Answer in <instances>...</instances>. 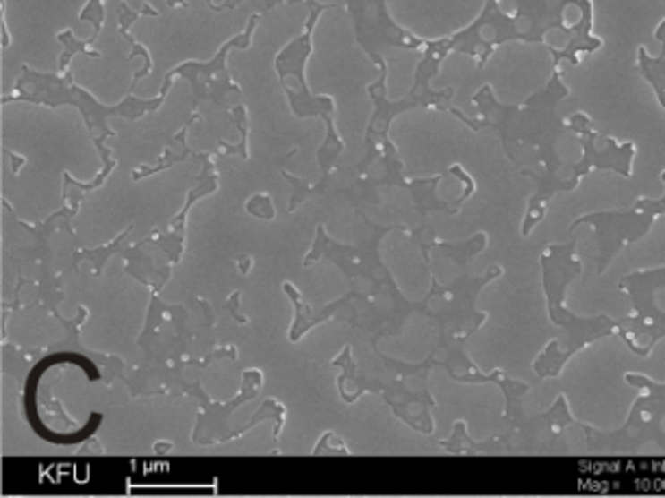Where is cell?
I'll list each match as a JSON object with an SVG mask.
<instances>
[{
	"instance_id": "cell-1",
	"label": "cell",
	"mask_w": 665,
	"mask_h": 498,
	"mask_svg": "<svg viewBox=\"0 0 665 498\" xmlns=\"http://www.w3.org/2000/svg\"><path fill=\"white\" fill-rule=\"evenodd\" d=\"M576 237L566 244H550L540 257L541 288H544L548 318L559 329L555 339L537 355L533 370L540 379L559 377L567 362L598 339L618 333V320L607 313L578 316L566 307V294L570 283L583 274V262L576 259Z\"/></svg>"
},
{
	"instance_id": "cell-2",
	"label": "cell",
	"mask_w": 665,
	"mask_h": 498,
	"mask_svg": "<svg viewBox=\"0 0 665 498\" xmlns=\"http://www.w3.org/2000/svg\"><path fill=\"white\" fill-rule=\"evenodd\" d=\"M354 211H357L359 218L353 225L354 242L353 244L335 242L327 233V227L320 222L316 228V240H313L309 255L303 259V266L311 268L313 263L318 262H331L344 272V277L348 279L350 289L354 288V283H357L359 279L368 281L370 286H372L368 292V303H372L374 298H388L396 324H398V329L403 331L405 320H407L411 313H422V316H426L429 298L424 296L422 301L413 303L403 296L392 270H389L388 263L383 262V255H380V244H383L385 236H389L392 231L407 233L409 228L403 225L380 227L377 222L370 220L362 210Z\"/></svg>"
},
{
	"instance_id": "cell-3",
	"label": "cell",
	"mask_w": 665,
	"mask_h": 498,
	"mask_svg": "<svg viewBox=\"0 0 665 498\" xmlns=\"http://www.w3.org/2000/svg\"><path fill=\"white\" fill-rule=\"evenodd\" d=\"M567 96V88L561 83V74H552L550 83L540 94H533L522 107L500 105L496 100L490 85H483L474 94V105L479 107L481 118L476 120V133L483 129H494L500 135L502 149L507 157L520 170L517 146H535L537 161L546 166V170L559 172L563 159L557 150V137L563 133V122L555 118V107Z\"/></svg>"
},
{
	"instance_id": "cell-4",
	"label": "cell",
	"mask_w": 665,
	"mask_h": 498,
	"mask_svg": "<svg viewBox=\"0 0 665 498\" xmlns=\"http://www.w3.org/2000/svg\"><path fill=\"white\" fill-rule=\"evenodd\" d=\"M377 342L379 339L374 338L372 350L379 355L385 368L392 373V379L385 381L380 377H368V374H365L363 370L354 364L353 347L346 344L342 353H339L337 357L331 362V365L342 370V374L337 377V388H342V385H346V383L353 385V388H348L346 392L339 394V399H342L344 403L353 405L354 400L362 399L365 392L380 394L385 403L392 408L396 418L403 420L405 425H409L411 429L418 431V434L431 435L435 431V423H429V420H424L420 414L433 418V416H431V409H435V405L438 403H435L433 394H431L429 383L420 385V388H413L411 383L418 379L431 377V370L439 368L438 355H435V350H431V355L424 359V362L407 364V362H400V359L388 357L385 353H380Z\"/></svg>"
},
{
	"instance_id": "cell-5",
	"label": "cell",
	"mask_w": 665,
	"mask_h": 498,
	"mask_svg": "<svg viewBox=\"0 0 665 498\" xmlns=\"http://www.w3.org/2000/svg\"><path fill=\"white\" fill-rule=\"evenodd\" d=\"M15 94L3 96V103H33L50 107V109H57V107H76L83 118L85 126H88L91 140L98 135L103 137H114L115 131L107 124L109 118H122L135 122L141 116L152 114V111L159 109L166 103V96L157 94L155 99H137L133 91L124 96V100L118 105H103L100 100L94 99V94H90L88 90H83L81 85L74 83L72 70L64 74L55 73H39L33 70L30 65H22V73L15 79L13 85Z\"/></svg>"
},
{
	"instance_id": "cell-6",
	"label": "cell",
	"mask_w": 665,
	"mask_h": 498,
	"mask_svg": "<svg viewBox=\"0 0 665 498\" xmlns=\"http://www.w3.org/2000/svg\"><path fill=\"white\" fill-rule=\"evenodd\" d=\"M309 9L307 24L298 38H294L274 59V70L278 79L286 85V96L296 118H320L327 124V137L318 150V164L322 176L333 175L337 167V159L342 155L344 140L335 129V99L333 96H316L307 85V61L313 53V30H316L320 13L327 9H335L337 3H320V0H304Z\"/></svg>"
},
{
	"instance_id": "cell-7",
	"label": "cell",
	"mask_w": 665,
	"mask_h": 498,
	"mask_svg": "<svg viewBox=\"0 0 665 498\" xmlns=\"http://www.w3.org/2000/svg\"><path fill=\"white\" fill-rule=\"evenodd\" d=\"M624 381L639 390L627 423L613 431L578 423L587 451L596 455H627L654 446L665 453V383L637 373L624 374Z\"/></svg>"
},
{
	"instance_id": "cell-8",
	"label": "cell",
	"mask_w": 665,
	"mask_h": 498,
	"mask_svg": "<svg viewBox=\"0 0 665 498\" xmlns=\"http://www.w3.org/2000/svg\"><path fill=\"white\" fill-rule=\"evenodd\" d=\"M261 385H263L261 370L257 368L246 370V373L242 374L240 394L233 400H228V403H217V400H211L209 396H207L200 381H192L185 396L187 399L196 400L198 408H200L196 418L194 434H192V442L198 446H225L228 442L242 438L243 434L255 429V426L259 423H263V420H274V442L281 438L283 425H286V408L274 399L263 400L261 408H259V411L252 416V420L248 425L231 426V423H228L237 408H242L248 400L257 399V394L261 392Z\"/></svg>"
},
{
	"instance_id": "cell-9",
	"label": "cell",
	"mask_w": 665,
	"mask_h": 498,
	"mask_svg": "<svg viewBox=\"0 0 665 498\" xmlns=\"http://www.w3.org/2000/svg\"><path fill=\"white\" fill-rule=\"evenodd\" d=\"M618 288L633 305V316L618 320V335L637 357H651L665 338V266L627 274Z\"/></svg>"
},
{
	"instance_id": "cell-10",
	"label": "cell",
	"mask_w": 665,
	"mask_h": 498,
	"mask_svg": "<svg viewBox=\"0 0 665 498\" xmlns=\"http://www.w3.org/2000/svg\"><path fill=\"white\" fill-rule=\"evenodd\" d=\"M665 185V170L661 172ZM665 213V194L661 198H637L628 210L592 211L581 216L570 225L567 231H576L578 227L590 225L596 231V274H605L611 262L620 255L627 244H635L648 236L654 220Z\"/></svg>"
},
{
	"instance_id": "cell-11",
	"label": "cell",
	"mask_w": 665,
	"mask_h": 498,
	"mask_svg": "<svg viewBox=\"0 0 665 498\" xmlns=\"http://www.w3.org/2000/svg\"><path fill=\"white\" fill-rule=\"evenodd\" d=\"M257 22H259V13H252L251 20H248L246 29H243V33L235 35V38H231L228 42L222 44L220 50H217L213 59L185 61V64H179L176 68L167 70L159 94L167 96V91L172 90V83H175L176 76H181V79H185L192 88V105L196 107L198 103H202V100H207V103H213V105L222 107V109L231 111L233 107H235L233 105V96L242 100L243 94H242L240 85H237L235 81L231 79V74H228V68H226L228 50L251 48L252 33H255Z\"/></svg>"
},
{
	"instance_id": "cell-12",
	"label": "cell",
	"mask_w": 665,
	"mask_h": 498,
	"mask_svg": "<svg viewBox=\"0 0 665 498\" xmlns=\"http://www.w3.org/2000/svg\"><path fill=\"white\" fill-rule=\"evenodd\" d=\"M499 277H502V268L491 266L481 277L464 270L453 283L439 286L438 279L431 274L429 296L439 301V305L429 301L426 318L433 320L435 329H438V338H446V335H470L472 338L479 331L485 324L487 313L476 309V298H479L481 289H485V286H490Z\"/></svg>"
},
{
	"instance_id": "cell-13",
	"label": "cell",
	"mask_w": 665,
	"mask_h": 498,
	"mask_svg": "<svg viewBox=\"0 0 665 498\" xmlns=\"http://www.w3.org/2000/svg\"><path fill=\"white\" fill-rule=\"evenodd\" d=\"M578 420L567 408L566 396H559L555 403L540 414H526L522 409L509 423H502V438L509 442V451H529V453H557L559 446H566V434Z\"/></svg>"
},
{
	"instance_id": "cell-14",
	"label": "cell",
	"mask_w": 665,
	"mask_h": 498,
	"mask_svg": "<svg viewBox=\"0 0 665 498\" xmlns=\"http://www.w3.org/2000/svg\"><path fill=\"white\" fill-rule=\"evenodd\" d=\"M354 27V42L363 48L374 64H380L385 48L415 50L426 46V39L415 38L407 29L398 27L388 12V0H342Z\"/></svg>"
},
{
	"instance_id": "cell-15",
	"label": "cell",
	"mask_w": 665,
	"mask_h": 498,
	"mask_svg": "<svg viewBox=\"0 0 665 498\" xmlns=\"http://www.w3.org/2000/svg\"><path fill=\"white\" fill-rule=\"evenodd\" d=\"M517 22H520L517 15L500 12L499 0H485L483 13L468 29L448 38L450 50L476 57L479 68H483L496 46L511 42V39H524V30L517 27Z\"/></svg>"
},
{
	"instance_id": "cell-16",
	"label": "cell",
	"mask_w": 665,
	"mask_h": 498,
	"mask_svg": "<svg viewBox=\"0 0 665 498\" xmlns=\"http://www.w3.org/2000/svg\"><path fill=\"white\" fill-rule=\"evenodd\" d=\"M578 135L583 146V157L572 166V175L583 179L592 170H611L620 176L633 175V159H635V144H618L613 137H602V146H598V133L592 129V122L585 114H575L567 122Z\"/></svg>"
},
{
	"instance_id": "cell-17",
	"label": "cell",
	"mask_w": 665,
	"mask_h": 498,
	"mask_svg": "<svg viewBox=\"0 0 665 498\" xmlns=\"http://www.w3.org/2000/svg\"><path fill=\"white\" fill-rule=\"evenodd\" d=\"M380 76L377 83L368 85V94L374 103V114L372 118L368 122V129H365V155L363 159L354 166V172L359 176L365 175V172L372 167L374 161L380 159V144L383 140L389 137V126L396 116H400L403 111L415 109V107H426L422 99H415V96L407 94L405 99L400 100H389L388 99V64L380 61Z\"/></svg>"
},
{
	"instance_id": "cell-18",
	"label": "cell",
	"mask_w": 665,
	"mask_h": 498,
	"mask_svg": "<svg viewBox=\"0 0 665 498\" xmlns=\"http://www.w3.org/2000/svg\"><path fill=\"white\" fill-rule=\"evenodd\" d=\"M120 257H124V270L141 286L150 288L152 294H161L172 279V259L161 251L157 244H152L150 237L146 240L129 244Z\"/></svg>"
},
{
	"instance_id": "cell-19",
	"label": "cell",
	"mask_w": 665,
	"mask_h": 498,
	"mask_svg": "<svg viewBox=\"0 0 665 498\" xmlns=\"http://www.w3.org/2000/svg\"><path fill=\"white\" fill-rule=\"evenodd\" d=\"M283 292L287 294L289 301H292L294 305V322H292V327H289V342H301L304 335H307L309 331H313V329L320 327V324L333 320L339 312H342V309L353 307L354 301H362V303L368 301L363 292H359V289H350L348 294L339 296L337 301H331L328 305H324L322 309H316L303 301V294L298 292L292 283H283Z\"/></svg>"
},
{
	"instance_id": "cell-20",
	"label": "cell",
	"mask_w": 665,
	"mask_h": 498,
	"mask_svg": "<svg viewBox=\"0 0 665 498\" xmlns=\"http://www.w3.org/2000/svg\"><path fill=\"white\" fill-rule=\"evenodd\" d=\"M424 57L415 68V76H413V88H411L409 94L415 96V99H422L426 107H435V109L448 111L450 109V99L455 96V90H441L435 91L431 88V81L439 74L441 61L446 59V55L453 53L450 50V42L448 38L444 39H426L424 46Z\"/></svg>"
},
{
	"instance_id": "cell-21",
	"label": "cell",
	"mask_w": 665,
	"mask_h": 498,
	"mask_svg": "<svg viewBox=\"0 0 665 498\" xmlns=\"http://www.w3.org/2000/svg\"><path fill=\"white\" fill-rule=\"evenodd\" d=\"M520 175L529 176V179L535 181V185H537L535 194L529 198L524 222H522V237H529L533 233V228L544 220L548 202H550L557 194H561V192L576 190L578 181L581 179L575 175H572L570 179H563V176H559V172H552V170L535 172V170H531V167H520Z\"/></svg>"
},
{
	"instance_id": "cell-22",
	"label": "cell",
	"mask_w": 665,
	"mask_h": 498,
	"mask_svg": "<svg viewBox=\"0 0 665 498\" xmlns=\"http://www.w3.org/2000/svg\"><path fill=\"white\" fill-rule=\"evenodd\" d=\"M213 155H216V150H213V152H198V161H202V170H200V175H198L196 185L192 187L190 192H187V201H185V205H183V210L176 213V216L170 220V225H167V231H170L172 236L183 237V240H185V237H187V213L192 211V207H194L196 202L200 201V198L216 194L217 187H220V176H217L216 166H213V161H211Z\"/></svg>"
},
{
	"instance_id": "cell-23",
	"label": "cell",
	"mask_w": 665,
	"mask_h": 498,
	"mask_svg": "<svg viewBox=\"0 0 665 498\" xmlns=\"http://www.w3.org/2000/svg\"><path fill=\"white\" fill-rule=\"evenodd\" d=\"M441 183V175L429 176V179H411L405 185V190L411 194L415 211L420 213L422 220H429L431 213H446V216H456L461 211L459 198L455 201H444L438 196V187Z\"/></svg>"
},
{
	"instance_id": "cell-24",
	"label": "cell",
	"mask_w": 665,
	"mask_h": 498,
	"mask_svg": "<svg viewBox=\"0 0 665 498\" xmlns=\"http://www.w3.org/2000/svg\"><path fill=\"white\" fill-rule=\"evenodd\" d=\"M105 140H107V137H103V135L94 137V146H96V150H98L100 161H103V170H100L98 175L94 176V179L88 181V183H81V181L72 179V175H70V172H64V205H70V207H76V210H81V202H83V198L88 196L90 192L98 190V187L103 185L107 179H109L111 172H114V167L118 166L114 152H111V149H107Z\"/></svg>"
},
{
	"instance_id": "cell-25",
	"label": "cell",
	"mask_w": 665,
	"mask_h": 498,
	"mask_svg": "<svg viewBox=\"0 0 665 498\" xmlns=\"http://www.w3.org/2000/svg\"><path fill=\"white\" fill-rule=\"evenodd\" d=\"M50 313H53L55 320H59V324H64V329H65L64 342L68 344V348L79 350V353L88 355V357L94 359V362L98 364L100 368H107L111 374H114V377H120L122 381H124V383H129V379L122 377V373H124V364H122V359L118 357V355L96 353V350H88L83 347V344H81V324H83V320L88 318V309L79 307V313H76V318H72V320H65L57 312V309H50Z\"/></svg>"
},
{
	"instance_id": "cell-26",
	"label": "cell",
	"mask_w": 665,
	"mask_h": 498,
	"mask_svg": "<svg viewBox=\"0 0 665 498\" xmlns=\"http://www.w3.org/2000/svg\"><path fill=\"white\" fill-rule=\"evenodd\" d=\"M196 120H200V116L192 114L190 120L183 124V129L176 133L175 137H172L170 142H167V146L164 149V155H161V159L157 161L155 166H140L135 167L133 175H131V179L133 181H141L146 179V176H152V175H159V172L164 170H170L172 166L181 164V161H187L190 157H194V159H198V152L190 149V144H187V131H190V126L194 124Z\"/></svg>"
},
{
	"instance_id": "cell-27",
	"label": "cell",
	"mask_w": 665,
	"mask_h": 498,
	"mask_svg": "<svg viewBox=\"0 0 665 498\" xmlns=\"http://www.w3.org/2000/svg\"><path fill=\"white\" fill-rule=\"evenodd\" d=\"M441 449L450 455H494V453H505L509 451V442H507L502 435H496V438H490L485 442H476L470 438L468 426H465L464 420H456L453 426V435L448 440L439 442Z\"/></svg>"
},
{
	"instance_id": "cell-28",
	"label": "cell",
	"mask_w": 665,
	"mask_h": 498,
	"mask_svg": "<svg viewBox=\"0 0 665 498\" xmlns=\"http://www.w3.org/2000/svg\"><path fill=\"white\" fill-rule=\"evenodd\" d=\"M133 228H135V225H129L124 228V231L120 233L118 237H115L114 242H107V244H103V246L83 248V251H76L72 255V270L79 272L81 263L90 262L91 266H94L96 277H103L105 263L109 262V259L114 255H122V253H124V248L129 246V237H131V233H133Z\"/></svg>"
},
{
	"instance_id": "cell-29",
	"label": "cell",
	"mask_w": 665,
	"mask_h": 498,
	"mask_svg": "<svg viewBox=\"0 0 665 498\" xmlns=\"http://www.w3.org/2000/svg\"><path fill=\"white\" fill-rule=\"evenodd\" d=\"M487 248V236L485 233H476V236H472L470 240L465 242H438L435 240L433 244H431L429 253H433V255H441L446 259H450V262L456 263L459 266V270H468V263L474 259L476 255H481Z\"/></svg>"
},
{
	"instance_id": "cell-30",
	"label": "cell",
	"mask_w": 665,
	"mask_h": 498,
	"mask_svg": "<svg viewBox=\"0 0 665 498\" xmlns=\"http://www.w3.org/2000/svg\"><path fill=\"white\" fill-rule=\"evenodd\" d=\"M654 35H657L659 42L663 44L661 57L652 59L651 55L646 53V48H639V70H642V74L646 76L648 83H651L654 91H657L659 103H661L665 109V20Z\"/></svg>"
},
{
	"instance_id": "cell-31",
	"label": "cell",
	"mask_w": 665,
	"mask_h": 498,
	"mask_svg": "<svg viewBox=\"0 0 665 498\" xmlns=\"http://www.w3.org/2000/svg\"><path fill=\"white\" fill-rule=\"evenodd\" d=\"M57 42L61 44V48H64L59 55V74L68 73L70 61H72L74 55H88V57H94V59L103 57V53H98V50H90V46L96 42L94 38L79 39L72 29H65V30H61V33H57Z\"/></svg>"
},
{
	"instance_id": "cell-32",
	"label": "cell",
	"mask_w": 665,
	"mask_h": 498,
	"mask_svg": "<svg viewBox=\"0 0 665 498\" xmlns=\"http://www.w3.org/2000/svg\"><path fill=\"white\" fill-rule=\"evenodd\" d=\"M231 118H233V126L240 131V142H237V144H228V142L220 140L217 142V146L222 149L220 150L222 155H237V157H242V159H248V157H251V152H248V126H251V120H248V111H246V107H243V103H237L235 107H233Z\"/></svg>"
},
{
	"instance_id": "cell-33",
	"label": "cell",
	"mask_w": 665,
	"mask_h": 498,
	"mask_svg": "<svg viewBox=\"0 0 665 498\" xmlns=\"http://www.w3.org/2000/svg\"><path fill=\"white\" fill-rule=\"evenodd\" d=\"M118 30H120L122 39H126V42H129V46H131L129 61H133L135 57H141V59H144V61H146V65H144V68H141V70H137V73L133 74V81H131V90H129V91H133V88H135V85H137V83H140V81H141V79H144V76H149V74L152 73V57H150L149 48H146V46H141L140 42H137V39L133 38V35H131V30H129V29H118Z\"/></svg>"
},
{
	"instance_id": "cell-34",
	"label": "cell",
	"mask_w": 665,
	"mask_h": 498,
	"mask_svg": "<svg viewBox=\"0 0 665 498\" xmlns=\"http://www.w3.org/2000/svg\"><path fill=\"white\" fill-rule=\"evenodd\" d=\"M281 176L289 183V187H292V194H289V205H287V211H296L298 207H301V202L309 201V198H316V190H313V185L309 181L301 179V176H294L289 175V172L281 170Z\"/></svg>"
},
{
	"instance_id": "cell-35",
	"label": "cell",
	"mask_w": 665,
	"mask_h": 498,
	"mask_svg": "<svg viewBox=\"0 0 665 498\" xmlns=\"http://www.w3.org/2000/svg\"><path fill=\"white\" fill-rule=\"evenodd\" d=\"M313 455H316V457H320V455L350 457L353 453H350V449L346 444H344V440L339 438L337 434H333V431H327V434H324L322 438L318 440L316 449H313Z\"/></svg>"
},
{
	"instance_id": "cell-36",
	"label": "cell",
	"mask_w": 665,
	"mask_h": 498,
	"mask_svg": "<svg viewBox=\"0 0 665 498\" xmlns=\"http://www.w3.org/2000/svg\"><path fill=\"white\" fill-rule=\"evenodd\" d=\"M246 211L251 213L252 218L263 222H270L277 218V210H274V202L270 194H255L246 201Z\"/></svg>"
},
{
	"instance_id": "cell-37",
	"label": "cell",
	"mask_w": 665,
	"mask_h": 498,
	"mask_svg": "<svg viewBox=\"0 0 665 498\" xmlns=\"http://www.w3.org/2000/svg\"><path fill=\"white\" fill-rule=\"evenodd\" d=\"M79 20L81 22H90L91 27H94L91 38L98 39L100 30H103V24H105V0H88V4L81 9Z\"/></svg>"
},
{
	"instance_id": "cell-38",
	"label": "cell",
	"mask_w": 665,
	"mask_h": 498,
	"mask_svg": "<svg viewBox=\"0 0 665 498\" xmlns=\"http://www.w3.org/2000/svg\"><path fill=\"white\" fill-rule=\"evenodd\" d=\"M167 7L175 9V7H190V3L187 0H166ZM207 7H209V12H226V9H235L240 7L242 3H246V0H225V3L216 4L213 0H205Z\"/></svg>"
},
{
	"instance_id": "cell-39",
	"label": "cell",
	"mask_w": 665,
	"mask_h": 498,
	"mask_svg": "<svg viewBox=\"0 0 665 498\" xmlns=\"http://www.w3.org/2000/svg\"><path fill=\"white\" fill-rule=\"evenodd\" d=\"M226 312L231 313L233 320H235L237 324H242V327L251 324V320H248V316H243V312H242V292H240V289H237V292H233L231 296L226 298Z\"/></svg>"
},
{
	"instance_id": "cell-40",
	"label": "cell",
	"mask_w": 665,
	"mask_h": 498,
	"mask_svg": "<svg viewBox=\"0 0 665 498\" xmlns=\"http://www.w3.org/2000/svg\"><path fill=\"white\" fill-rule=\"evenodd\" d=\"M448 172H450V175H453V176H456V179H459V181L464 183V185H465L464 194L459 196V202H461V205H464V202L468 201V198L476 192V183H474V179H472V176H470L468 172H465L464 167H461V166H453V167H448Z\"/></svg>"
},
{
	"instance_id": "cell-41",
	"label": "cell",
	"mask_w": 665,
	"mask_h": 498,
	"mask_svg": "<svg viewBox=\"0 0 665 498\" xmlns=\"http://www.w3.org/2000/svg\"><path fill=\"white\" fill-rule=\"evenodd\" d=\"M79 455H105V449H100V442L91 435L85 440V449H79Z\"/></svg>"
},
{
	"instance_id": "cell-42",
	"label": "cell",
	"mask_w": 665,
	"mask_h": 498,
	"mask_svg": "<svg viewBox=\"0 0 665 498\" xmlns=\"http://www.w3.org/2000/svg\"><path fill=\"white\" fill-rule=\"evenodd\" d=\"M7 157L12 159V172H13V175H18L20 167L27 164V159H24L22 155H18V152H13V150H7Z\"/></svg>"
},
{
	"instance_id": "cell-43",
	"label": "cell",
	"mask_w": 665,
	"mask_h": 498,
	"mask_svg": "<svg viewBox=\"0 0 665 498\" xmlns=\"http://www.w3.org/2000/svg\"><path fill=\"white\" fill-rule=\"evenodd\" d=\"M172 449H175V444H172V442H167V440H159V442H155V446H152V451H155L157 455H166V453H170Z\"/></svg>"
},
{
	"instance_id": "cell-44",
	"label": "cell",
	"mask_w": 665,
	"mask_h": 498,
	"mask_svg": "<svg viewBox=\"0 0 665 498\" xmlns=\"http://www.w3.org/2000/svg\"><path fill=\"white\" fill-rule=\"evenodd\" d=\"M0 35H3V39H0V46L3 48H9L12 46V38H9V30H7V22H4V15L0 18Z\"/></svg>"
},
{
	"instance_id": "cell-45",
	"label": "cell",
	"mask_w": 665,
	"mask_h": 498,
	"mask_svg": "<svg viewBox=\"0 0 665 498\" xmlns=\"http://www.w3.org/2000/svg\"><path fill=\"white\" fill-rule=\"evenodd\" d=\"M237 268H240L242 274H248L252 268V257L251 255H240L237 257Z\"/></svg>"
},
{
	"instance_id": "cell-46",
	"label": "cell",
	"mask_w": 665,
	"mask_h": 498,
	"mask_svg": "<svg viewBox=\"0 0 665 498\" xmlns=\"http://www.w3.org/2000/svg\"><path fill=\"white\" fill-rule=\"evenodd\" d=\"M141 13H144V15H150V18H159V12H157V9L152 7V4H149V3L141 4Z\"/></svg>"
},
{
	"instance_id": "cell-47",
	"label": "cell",
	"mask_w": 665,
	"mask_h": 498,
	"mask_svg": "<svg viewBox=\"0 0 665 498\" xmlns=\"http://www.w3.org/2000/svg\"><path fill=\"white\" fill-rule=\"evenodd\" d=\"M296 3H303V0H287V4H296Z\"/></svg>"
}]
</instances>
